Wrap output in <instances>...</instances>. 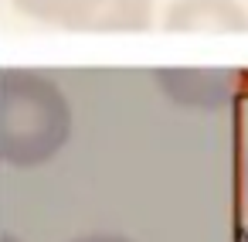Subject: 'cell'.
Segmentation results:
<instances>
[{
  "mask_svg": "<svg viewBox=\"0 0 248 242\" xmlns=\"http://www.w3.org/2000/svg\"><path fill=\"white\" fill-rule=\"evenodd\" d=\"M163 28L177 35H245L248 7L241 0H173Z\"/></svg>",
  "mask_w": 248,
  "mask_h": 242,
  "instance_id": "cell-4",
  "label": "cell"
},
{
  "mask_svg": "<svg viewBox=\"0 0 248 242\" xmlns=\"http://www.w3.org/2000/svg\"><path fill=\"white\" fill-rule=\"evenodd\" d=\"M72 242H136L129 235H119V232H89V235H78Z\"/></svg>",
  "mask_w": 248,
  "mask_h": 242,
  "instance_id": "cell-5",
  "label": "cell"
},
{
  "mask_svg": "<svg viewBox=\"0 0 248 242\" xmlns=\"http://www.w3.org/2000/svg\"><path fill=\"white\" fill-rule=\"evenodd\" d=\"M0 242H21L17 235H11V232H0Z\"/></svg>",
  "mask_w": 248,
  "mask_h": 242,
  "instance_id": "cell-7",
  "label": "cell"
},
{
  "mask_svg": "<svg viewBox=\"0 0 248 242\" xmlns=\"http://www.w3.org/2000/svg\"><path fill=\"white\" fill-rule=\"evenodd\" d=\"M45 24L68 31H146L153 24V0H14Z\"/></svg>",
  "mask_w": 248,
  "mask_h": 242,
  "instance_id": "cell-2",
  "label": "cell"
},
{
  "mask_svg": "<svg viewBox=\"0 0 248 242\" xmlns=\"http://www.w3.org/2000/svg\"><path fill=\"white\" fill-rule=\"evenodd\" d=\"M72 137V106L62 86L38 69H0V160L41 167Z\"/></svg>",
  "mask_w": 248,
  "mask_h": 242,
  "instance_id": "cell-1",
  "label": "cell"
},
{
  "mask_svg": "<svg viewBox=\"0 0 248 242\" xmlns=\"http://www.w3.org/2000/svg\"><path fill=\"white\" fill-rule=\"evenodd\" d=\"M153 82L160 92L184 109H224L241 86V75L234 69H156Z\"/></svg>",
  "mask_w": 248,
  "mask_h": 242,
  "instance_id": "cell-3",
  "label": "cell"
},
{
  "mask_svg": "<svg viewBox=\"0 0 248 242\" xmlns=\"http://www.w3.org/2000/svg\"><path fill=\"white\" fill-rule=\"evenodd\" d=\"M245 208H248V154H245Z\"/></svg>",
  "mask_w": 248,
  "mask_h": 242,
  "instance_id": "cell-6",
  "label": "cell"
}]
</instances>
